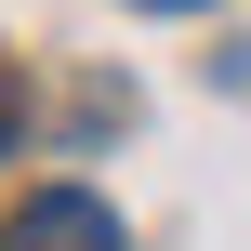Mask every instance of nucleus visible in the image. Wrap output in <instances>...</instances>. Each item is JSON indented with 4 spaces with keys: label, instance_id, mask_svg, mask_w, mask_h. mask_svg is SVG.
Segmentation results:
<instances>
[{
    "label": "nucleus",
    "instance_id": "1",
    "mask_svg": "<svg viewBox=\"0 0 251 251\" xmlns=\"http://www.w3.org/2000/svg\"><path fill=\"white\" fill-rule=\"evenodd\" d=\"M13 251H119V212H106L93 185H40L26 225H13Z\"/></svg>",
    "mask_w": 251,
    "mask_h": 251
},
{
    "label": "nucleus",
    "instance_id": "2",
    "mask_svg": "<svg viewBox=\"0 0 251 251\" xmlns=\"http://www.w3.org/2000/svg\"><path fill=\"white\" fill-rule=\"evenodd\" d=\"M146 13H199V0H146Z\"/></svg>",
    "mask_w": 251,
    "mask_h": 251
},
{
    "label": "nucleus",
    "instance_id": "3",
    "mask_svg": "<svg viewBox=\"0 0 251 251\" xmlns=\"http://www.w3.org/2000/svg\"><path fill=\"white\" fill-rule=\"evenodd\" d=\"M0 146H13V119H0Z\"/></svg>",
    "mask_w": 251,
    "mask_h": 251
}]
</instances>
